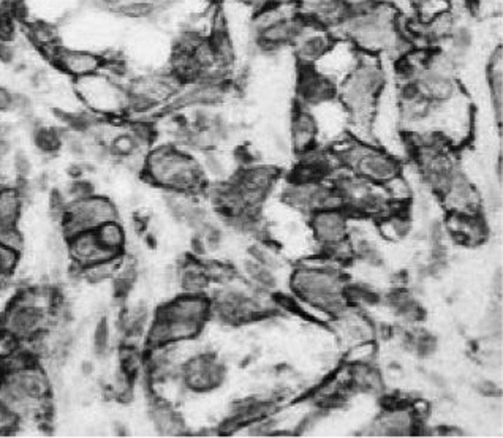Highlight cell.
Masks as SVG:
<instances>
[{"mask_svg": "<svg viewBox=\"0 0 503 438\" xmlns=\"http://www.w3.org/2000/svg\"><path fill=\"white\" fill-rule=\"evenodd\" d=\"M345 282L336 269L328 265L299 267L291 280V288L305 304L326 315H342L346 309Z\"/></svg>", "mask_w": 503, "mask_h": 438, "instance_id": "obj_1", "label": "cell"}, {"mask_svg": "<svg viewBox=\"0 0 503 438\" xmlns=\"http://www.w3.org/2000/svg\"><path fill=\"white\" fill-rule=\"evenodd\" d=\"M145 176L171 193H192L203 187V171L187 154L173 147H159L146 157Z\"/></svg>", "mask_w": 503, "mask_h": 438, "instance_id": "obj_2", "label": "cell"}, {"mask_svg": "<svg viewBox=\"0 0 503 438\" xmlns=\"http://www.w3.org/2000/svg\"><path fill=\"white\" fill-rule=\"evenodd\" d=\"M79 98L98 116H118L125 113L127 91L122 89L114 78L101 76L98 73L74 79Z\"/></svg>", "mask_w": 503, "mask_h": 438, "instance_id": "obj_3", "label": "cell"}, {"mask_svg": "<svg viewBox=\"0 0 503 438\" xmlns=\"http://www.w3.org/2000/svg\"><path fill=\"white\" fill-rule=\"evenodd\" d=\"M2 318V329L15 337L19 343H27L47 331L54 320V310H45L35 306L10 301Z\"/></svg>", "mask_w": 503, "mask_h": 438, "instance_id": "obj_4", "label": "cell"}, {"mask_svg": "<svg viewBox=\"0 0 503 438\" xmlns=\"http://www.w3.org/2000/svg\"><path fill=\"white\" fill-rule=\"evenodd\" d=\"M179 379L192 393H209L225 380V367L213 355H195L179 367Z\"/></svg>", "mask_w": 503, "mask_h": 438, "instance_id": "obj_5", "label": "cell"}, {"mask_svg": "<svg viewBox=\"0 0 503 438\" xmlns=\"http://www.w3.org/2000/svg\"><path fill=\"white\" fill-rule=\"evenodd\" d=\"M67 253H69L70 258L73 260V265H77L78 267H84L98 261L122 257V255H115L110 250H106L98 242L95 230L78 233L67 239Z\"/></svg>", "mask_w": 503, "mask_h": 438, "instance_id": "obj_6", "label": "cell"}, {"mask_svg": "<svg viewBox=\"0 0 503 438\" xmlns=\"http://www.w3.org/2000/svg\"><path fill=\"white\" fill-rule=\"evenodd\" d=\"M310 225L317 241L326 248L346 241L349 224H346L342 209H322V211L314 212Z\"/></svg>", "mask_w": 503, "mask_h": 438, "instance_id": "obj_7", "label": "cell"}, {"mask_svg": "<svg viewBox=\"0 0 503 438\" xmlns=\"http://www.w3.org/2000/svg\"><path fill=\"white\" fill-rule=\"evenodd\" d=\"M353 157V165L356 166L359 176L366 180L386 184L391 179L397 178L399 166L397 161L380 152H359L350 154Z\"/></svg>", "mask_w": 503, "mask_h": 438, "instance_id": "obj_8", "label": "cell"}, {"mask_svg": "<svg viewBox=\"0 0 503 438\" xmlns=\"http://www.w3.org/2000/svg\"><path fill=\"white\" fill-rule=\"evenodd\" d=\"M51 60L60 70L74 79L95 75V73H98L101 67L105 65V59L103 56H100V54L89 51L64 50L60 48V46Z\"/></svg>", "mask_w": 503, "mask_h": 438, "instance_id": "obj_9", "label": "cell"}, {"mask_svg": "<svg viewBox=\"0 0 503 438\" xmlns=\"http://www.w3.org/2000/svg\"><path fill=\"white\" fill-rule=\"evenodd\" d=\"M6 381H10L18 391H21L29 399L43 400L50 399L51 394V380L47 372L38 364H30L16 372L2 375Z\"/></svg>", "mask_w": 503, "mask_h": 438, "instance_id": "obj_10", "label": "cell"}, {"mask_svg": "<svg viewBox=\"0 0 503 438\" xmlns=\"http://www.w3.org/2000/svg\"><path fill=\"white\" fill-rule=\"evenodd\" d=\"M24 201L15 187H0V233L18 226Z\"/></svg>", "mask_w": 503, "mask_h": 438, "instance_id": "obj_11", "label": "cell"}, {"mask_svg": "<svg viewBox=\"0 0 503 438\" xmlns=\"http://www.w3.org/2000/svg\"><path fill=\"white\" fill-rule=\"evenodd\" d=\"M151 416L154 427L160 435L174 437L186 432L182 420L166 402H155L151 408Z\"/></svg>", "mask_w": 503, "mask_h": 438, "instance_id": "obj_12", "label": "cell"}, {"mask_svg": "<svg viewBox=\"0 0 503 438\" xmlns=\"http://www.w3.org/2000/svg\"><path fill=\"white\" fill-rule=\"evenodd\" d=\"M95 234H97L98 242L106 250L115 255H124L127 234L124 226L119 224V220L108 221V224L97 226L95 228Z\"/></svg>", "mask_w": 503, "mask_h": 438, "instance_id": "obj_13", "label": "cell"}, {"mask_svg": "<svg viewBox=\"0 0 503 438\" xmlns=\"http://www.w3.org/2000/svg\"><path fill=\"white\" fill-rule=\"evenodd\" d=\"M122 257H124V255H122ZM122 257L98 261V263H94V265L79 267V279H83L87 282V284H94V285L113 280L122 265Z\"/></svg>", "mask_w": 503, "mask_h": 438, "instance_id": "obj_14", "label": "cell"}, {"mask_svg": "<svg viewBox=\"0 0 503 438\" xmlns=\"http://www.w3.org/2000/svg\"><path fill=\"white\" fill-rule=\"evenodd\" d=\"M32 139L37 149L45 155H56L62 149V134L54 127L37 125L32 129Z\"/></svg>", "mask_w": 503, "mask_h": 438, "instance_id": "obj_15", "label": "cell"}, {"mask_svg": "<svg viewBox=\"0 0 503 438\" xmlns=\"http://www.w3.org/2000/svg\"><path fill=\"white\" fill-rule=\"evenodd\" d=\"M421 96L434 100V102H445L450 100L454 93V86L446 78H429L418 87Z\"/></svg>", "mask_w": 503, "mask_h": 438, "instance_id": "obj_16", "label": "cell"}, {"mask_svg": "<svg viewBox=\"0 0 503 438\" xmlns=\"http://www.w3.org/2000/svg\"><path fill=\"white\" fill-rule=\"evenodd\" d=\"M140 143L137 139L133 138V134L130 132L127 133H119L114 134V137L110 139V144H108V152L114 157L119 159H127L130 157V155L137 154L140 151Z\"/></svg>", "mask_w": 503, "mask_h": 438, "instance_id": "obj_17", "label": "cell"}, {"mask_svg": "<svg viewBox=\"0 0 503 438\" xmlns=\"http://www.w3.org/2000/svg\"><path fill=\"white\" fill-rule=\"evenodd\" d=\"M155 11V4L149 0H132V2H122L113 10L114 15L130 19H145Z\"/></svg>", "mask_w": 503, "mask_h": 438, "instance_id": "obj_18", "label": "cell"}, {"mask_svg": "<svg viewBox=\"0 0 503 438\" xmlns=\"http://www.w3.org/2000/svg\"><path fill=\"white\" fill-rule=\"evenodd\" d=\"M30 38L35 42L40 48L46 50L51 46L57 45V29L47 23H33L30 27Z\"/></svg>", "mask_w": 503, "mask_h": 438, "instance_id": "obj_19", "label": "cell"}, {"mask_svg": "<svg viewBox=\"0 0 503 438\" xmlns=\"http://www.w3.org/2000/svg\"><path fill=\"white\" fill-rule=\"evenodd\" d=\"M110 339H111V328L110 321L105 316L97 321L94 331V352L97 356H105L110 350Z\"/></svg>", "mask_w": 503, "mask_h": 438, "instance_id": "obj_20", "label": "cell"}, {"mask_svg": "<svg viewBox=\"0 0 503 438\" xmlns=\"http://www.w3.org/2000/svg\"><path fill=\"white\" fill-rule=\"evenodd\" d=\"M19 260H21V252L0 246V279H9L15 274Z\"/></svg>", "mask_w": 503, "mask_h": 438, "instance_id": "obj_21", "label": "cell"}, {"mask_svg": "<svg viewBox=\"0 0 503 438\" xmlns=\"http://www.w3.org/2000/svg\"><path fill=\"white\" fill-rule=\"evenodd\" d=\"M95 195V187L89 179L79 178L72 179V184L67 188V197H69V203L72 201H81Z\"/></svg>", "mask_w": 503, "mask_h": 438, "instance_id": "obj_22", "label": "cell"}, {"mask_svg": "<svg viewBox=\"0 0 503 438\" xmlns=\"http://www.w3.org/2000/svg\"><path fill=\"white\" fill-rule=\"evenodd\" d=\"M19 417L0 402V437L13 435L19 427Z\"/></svg>", "mask_w": 503, "mask_h": 438, "instance_id": "obj_23", "label": "cell"}, {"mask_svg": "<svg viewBox=\"0 0 503 438\" xmlns=\"http://www.w3.org/2000/svg\"><path fill=\"white\" fill-rule=\"evenodd\" d=\"M0 246L15 248L18 252H23L24 248V236L18 226H11L9 230L0 233Z\"/></svg>", "mask_w": 503, "mask_h": 438, "instance_id": "obj_24", "label": "cell"}, {"mask_svg": "<svg viewBox=\"0 0 503 438\" xmlns=\"http://www.w3.org/2000/svg\"><path fill=\"white\" fill-rule=\"evenodd\" d=\"M67 206H69V200H67L65 195L62 192H59L57 188H54L50 193V212L56 220H62L64 214L67 211Z\"/></svg>", "mask_w": 503, "mask_h": 438, "instance_id": "obj_25", "label": "cell"}, {"mask_svg": "<svg viewBox=\"0 0 503 438\" xmlns=\"http://www.w3.org/2000/svg\"><path fill=\"white\" fill-rule=\"evenodd\" d=\"M11 111L18 113L23 117H30L33 113L32 100L26 96V93H13V103Z\"/></svg>", "mask_w": 503, "mask_h": 438, "instance_id": "obj_26", "label": "cell"}, {"mask_svg": "<svg viewBox=\"0 0 503 438\" xmlns=\"http://www.w3.org/2000/svg\"><path fill=\"white\" fill-rule=\"evenodd\" d=\"M47 250H50L54 258H60L67 252V239L62 231L50 234V238H47Z\"/></svg>", "mask_w": 503, "mask_h": 438, "instance_id": "obj_27", "label": "cell"}, {"mask_svg": "<svg viewBox=\"0 0 503 438\" xmlns=\"http://www.w3.org/2000/svg\"><path fill=\"white\" fill-rule=\"evenodd\" d=\"M13 168H15L18 178H29L32 171V163L24 152L18 151L15 157H13Z\"/></svg>", "mask_w": 503, "mask_h": 438, "instance_id": "obj_28", "label": "cell"}, {"mask_svg": "<svg viewBox=\"0 0 503 438\" xmlns=\"http://www.w3.org/2000/svg\"><path fill=\"white\" fill-rule=\"evenodd\" d=\"M16 59V52L13 50V46L6 42V40L0 38V64L2 65H11Z\"/></svg>", "mask_w": 503, "mask_h": 438, "instance_id": "obj_29", "label": "cell"}, {"mask_svg": "<svg viewBox=\"0 0 503 438\" xmlns=\"http://www.w3.org/2000/svg\"><path fill=\"white\" fill-rule=\"evenodd\" d=\"M13 103V92H10L5 87H0V113L11 111Z\"/></svg>", "mask_w": 503, "mask_h": 438, "instance_id": "obj_30", "label": "cell"}, {"mask_svg": "<svg viewBox=\"0 0 503 438\" xmlns=\"http://www.w3.org/2000/svg\"><path fill=\"white\" fill-rule=\"evenodd\" d=\"M304 54L307 57H317V56H320L322 51H323V43L320 42V40H317V42H310L305 45V48H304Z\"/></svg>", "mask_w": 503, "mask_h": 438, "instance_id": "obj_31", "label": "cell"}, {"mask_svg": "<svg viewBox=\"0 0 503 438\" xmlns=\"http://www.w3.org/2000/svg\"><path fill=\"white\" fill-rule=\"evenodd\" d=\"M47 185H50V178H47V174H40V176L37 178L35 180V187L38 188V190H47Z\"/></svg>", "mask_w": 503, "mask_h": 438, "instance_id": "obj_32", "label": "cell"}, {"mask_svg": "<svg viewBox=\"0 0 503 438\" xmlns=\"http://www.w3.org/2000/svg\"><path fill=\"white\" fill-rule=\"evenodd\" d=\"M83 174H84V170L81 168L79 165H72L69 168V176L72 179H79V178H83Z\"/></svg>", "mask_w": 503, "mask_h": 438, "instance_id": "obj_33", "label": "cell"}, {"mask_svg": "<svg viewBox=\"0 0 503 438\" xmlns=\"http://www.w3.org/2000/svg\"><path fill=\"white\" fill-rule=\"evenodd\" d=\"M92 372H94V366H92V362H89V361L84 362V364H83V375L89 376Z\"/></svg>", "mask_w": 503, "mask_h": 438, "instance_id": "obj_34", "label": "cell"}, {"mask_svg": "<svg viewBox=\"0 0 503 438\" xmlns=\"http://www.w3.org/2000/svg\"><path fill=\"white\" fill-rule=\"evenodd\" d=\"M115 434H118L119 437H122V435H127V429L124 427V426H122V424H115Z\"/></svg>", "mask_w": 503, "mask_h": 438, "instance_id": "obj_35", "label": "cell"}, {"mask_svg": "<svg viewBox=\"0 0 503 438\" xmlns=\"http://www.w3.org/2000/svg\"><path fill=\"white\" fill-rule=\"evenodd\" d=\"M149 2H154V4H157V2H163V0H149Z\"/></svg>", "mask_w": 503, "mask_h": 438, "instance_id": "obj_36", "label": "cell"}]
</instances>
